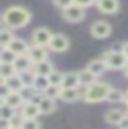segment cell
<instances>
[{"label": "cell", "mask_w": 128, "mask_h": 129, "mask_svg": "<svg viewBox=\"0 0 128 129\" xmlns=\"http://www.w3.org/2000/svg\"><path fill=\"white\" fill-rule=\"evenodd\" d=\"M31 21V13L21 5H13L8 7L2 15V23L3 26L10 27V29H21L28 23Z\"/></svg>", "instance_id": "obj_1"}, {"label": "cell", "mask_w": 128, "mask_h": 129, "mask_svg": "<svg viewBox=\"0 0 128 129\" xmlns=\"http://www.w3.org/2000/svg\"><path fill=\"white\" fill-rule=\"evenodd\" d=\"M110 86L105 82H101V81H96L91 86L84 87V94H83L81 99L84 100L86 103H99L107 100V95H109Z\"/></svg>", "instance_id": "obj_2"}, {"label": "cell", "mask_w": 128, "mask_h": 129, "mask_svg": "<svg viewBox=\"0 0 128 129\" xmlns=\"http://www.w3.org/2000/svg\"><path fill=\"white\" fill-rule=\"evenodd\" d=\"M102 58L105 60L109 70H126L128 66V56L123 50H107L104 52Z\"/></svg>", "instance_id": "obj_3"}, {"label": "cell", "mask_w": 128, "mask_h": 129, "mask_svg": "<svg viewBox=\"0 0 128 129\" xmlns=\"http://www.w3.org/2000/svg\"><path fill=\"white\" fill-rule=\"evenodd\" d=\"M84 8L76 5V3H73V5L67 7L62 10V18L65 19V21L68 23H79L84 19Z\"/></svg>", "instance_id": "obj_4"}, {"label": "cell", "mask_w": 128, "mask_h": 129, "mask_svg": "<svg viewBox=\"0 0 128 129\" xmlns=\"http://www.w3.org/2000/svg\"><path fill=\"white\" fill-rule=\"evenodd\" d=\"M52 32L47 29V27H37V29L33 31V44L34 45H41V47H49L50 40H52Z\"/></svg>", "instance_id": "obj_5"}, {"label": "cell", "mask_w": 128, "mask_h": 129, "mask_svg": "<svg viewBox=\"0 0 128 129\" xmlns=\"http://www.w3.org/2000/svg\"><path fill=\"white\" fill-rule=\"evenodd\" d=\"M70 47V40L67 36L63 34H54L52 36V40L49 44V48L50 52H55V53H63V52H67Z\"/></svg>", "instance_id": "obj_6"}, {"label": "cell", "mask_w": 128, "mask_h": 129, "mask_svg": "<svg viewBox=\"0 0 128 129\" xmlns=\"http://www.w3.org/2000/svg\"><path fill=\"white\" fill-rule=\"evenodd\" d=\"M112 34V26L107 21H94L91 24V36L96 39H105Z\"/></svg>", "instance_id": "obj_7"}, {"label": "cell", "mask_w": 128, "mask_h": 129, "mask_svg": "<svg viewBox=\"0 0 128 129\" xmlns=\"http://www.w3.org/2000/svg\"><path fill=\"white\" fill-rule=\"evenodd\" d=\"M96 7H97V10L101 13L114 15L118 11L120 3H118V0H96Z\"/></svg>", "instance_id": "obj_8"}, {"label": "cell", "mask_w": 128, "mask_h": 129, "mask_svg": "<svg viewBox=\"0 0 128 129\" xmlns=\"http://www.w3.org/2000/svg\"><path fill=\"white\" fill-rule=\"evenodd\" d=\"M25 97H23V94L19 90H11L8 95H7V99L5 100H2V103H8L10 107H13V108H21L23 105H25Z\"/></svg>", "instance_id": "obj_9"}, {"label": "cell", "mask_w": 128, "mask_h": 129, "mask_svg": "<svg viewBox=\"0 0 128 129\" xmlns=\"http://www.w3.org/2000/svg\"><path fill=\"white\" fill-rule=\"evenodd\" d=\"M60 99L67 103L76 102L78 99H81V92L78 90V87H62V92H60Z\"/></svg>", "instance_id": "obj_10"}, {"label": "cell", "mask_w": 128, "mask_h": 129, "mask_svg": "<svg viewBox=\"0 0 128 129\" xmlns=\"http://www.w3.org/2000/svg\"><path fill=\"white\" fill-rule=\"evenodd\" d=\"M15 68H16V71L18 73H23V71H29V70H33L34 68V63H33V60L29 58V55H18V58L15 60Z\"/></svg>", "instance_id": "obj_11"}, {"label": "cell", "mask_w": 128, "mask_h": 129, "mask_svg": "<svg viewBox=\"0 0 128 129\" xmlns=\"http://www.w3.org/2000/svg\"><path fill=\"white\" fill-rule=\"evenodd\" d=\"M28 55H29V58L33 60V63H39V61H42V60H47V50H46V47L34 45V44H33V47H29Z\"/></svg>", "instance_id": "obj_12"}, {"label": "cell", "mask_w": 128, "mask_h": 129, "mask_svg": "<svg viewBox=\"0 0 128 129\" xmlns=\"http://www.w3.org/2000/svg\"><path fill=\"white\" fill-rule=\"evenodd\" d=\"M126 111H122V110H117V108H112V110H109L105 113V121L109 124H114V126H118L120 123H122V119L125 118Z\"/></svg>", "instance_id": "obj_13"}, {"label": "cell", "mask_w": 128, "mask_h": 129, "mask_svg": "<svg viewBox=\"0 0 128 129\" xmlns=\"http://www.w3.org/2000/svg\"><path fill=\"white\" fill-rule=\"evenodd\" d=\"M21 113L25 115V118H37L41 115V110H39V105L31 102V100H26L25 105L21 107Z\"/></svg>", "instance_id": "obj_14"}, {"label": "cell", "mask_w": 128, "mask_h": 129, "mask_svg": "<svg viewBox=\"0 0 128 129\" xmlns=\"http://www.w3.org/2000/svg\"><path fill=\"white\" fill-rule=\"evenodd\" d=\"M55 108H57V103H55V99H52V97L44 95V99L39 102L41 115H50L52 111H55Z\"/></svg>", "instance_id": "obj_15"}, {"label": "cell", "mask_w": 128, "mask_h": 129, "mask_svg": "<svg viewBox=\"0 0 128 129\" xmlns=\"http://www.w3.org/2000/svg\"><path fill=\"white\" fill-rule=\"evenodd\" d=\"M8 47H10L16 55H26L28 52H29V45H28V44H26L23 39H18V37H15L13 40H11Z\"/></svg>", "instance_id": "obj_16"}, {"label": "cell", "mask_w": 128, "mask_h": 129, "mask_svg": "<svg viewBox=\"0 0 128 129\" xmlns=\"http://www.w3.org/2000/svg\"><path fill=\"white\" fill-rule=\"evenodd\" d=\"M88 70H89L91 73H94L96 76H101V74H104V71L107 70V63H105V60L104 58H97V60H93L89 64H88Z\"/></svg>", "instance_id": "obj_17"}, {"label": "cell", "mask_w": 128, "mask_h": 129, "mask_svg": "<svg viewBox=\"0 0 128 129\" xmlns=\"http://www.w3.org/2000/svg\"><path fill=\"white\" fill-rule=\"evenodd\" d=\"M33 71L36 74H42V76H49L52 71H54V64H52L49 60H42L39 63H34Z\"/></svg>", "instance_id": "obj_18"}, {"label": "cell", "mask_w": 128, "mask_h": 129, "mask_svg": "<svg viewBox=\"0 0 128 129\" xmlns=\"http://www.w3.org/2000/svg\"><path fill=\"white\" fill-rule=\"evenodd\" d=\"M78 76H79V84H81L83 87H88V86H91L93 82H96V81H97V79H96L97 76H96L94 73H91L88 68L81 70V71L78 73Z\"/></svg>", "instance_id": "obj_19"}, {"label": "cell", "mask_w": 128, "mask_h": 129, "mask_svg": "<svg viewBox=\"0 0 128 129\" xmlns=\"http://www.w3.org/2000/svg\"><path fill=\"white\" fill-rule=\"evenodd\" d=\"M79 76L78 73L75 71H70V73H65L63 76V82H62V87H79Z\"/></svg>", "instance_id": "obj_20"}, {"label": "cell", "mask_w": 128, "mask_h": 129, "mask_svg": "<svg viewBox=\"0 0 128 129\" xmlns=\"http://www.w3.org/2000/svg\"><path fill=\"white\" fill-rule=\"evenodd\" d=\"M15 74H18V71H16L13 63H2L0 64V78H2V81H7L8 78H11Z\"/></svg>", "instance_id": "obj_21"}, {"label": "cell", "mask_w": 128, "mask_h": 129, "mask_svg": "<svg viewBox=\"0 0 128 129\" xmlns=\"http://www.w3.org/2000/svg\"><path fill=\"white\" fill-rule=\"evenodd\" d=\"M50 86V81H49V76H42V74H36V79H34V86L33 89L34 90H39V92H44L47 87Z\"/></svg>", "instance_id": "obj_22"}, {"label": "cell", "mask_w": 128, "mask_h": 129, "mask_svg": "<svg viewBox=\"0 0 128 129\" xmlns=\"http://www.w3.org/2000/svg\"><path fill=\"white\" fill-rule=\"evenodd\" d=\"M15 39V36H13V29H10V27H7V26H3L2 27V31H0V45L2 47H8L10 45V42Z\"/></svg>", "instance_id": "obj_23"}, {"label": "cell", "mask_w": 128, "mask_h": 129, "mask_svg": "<svg viewBox=\"0 0 128 129\" xmlns=\"http://www.w3.org/2000/svg\"><path fill=\"white\" fill-rule=\"evenodd\" d=\"M107 102L110 103H118V102H125V92L120 90V89L110 87L109 95H107Z\"/></svg>", "instance_id": "obj_24"}, {"label": "cell", "mask_w": 128, "mask_h": 129, "mask_svg": "<svg viewBox=\"0 0 128 129\" xmlns=\"http://www.w3.org/2000/svg\"><path fill=\"white\" fill-rule=\"evenodd\" d=\"M16 58H18V55L15 53L10 47H2V52H0V63H15Z\"/></svg>", "instance_id": "obj_25"}, {"label": "cell", "mask_w": 128, "mask_h": 129, "mask_svg": "<svg viewBox=\"0 0 128 129\" xmlns=\"http://www.w3.org/2000/svg\"><path fill=\"white\" fill-rule=\"evenodd\" d=\"M19 78H21V82H23V87H33L34 86V79H36V73L33 70L29 71H23V73H18Z\"/></svg>", "instance_id": "obj_26"}, {"label": "cell", "mask_w": 128, "mask_h": 129, "mask_svg": "<svg viewBox=\"0 0 128 129\" xmlns=\"http://www.w3.org/2000/svg\"><path fill=\"white\" fill-rule=\"evenodd\" d=\"M25 115L21 111L15 113L13 116L10 118V129H23V124H25Z\"/></svg>", "instance_id": "obj_27"}, {"label": "cell", "mask_w": 128, "mask_h": 129, "mask_svg": "<svg viewBox=\"0 0 128 129\" xmlns=\"http://www.w3.org/2000/svg\"><path fill=\"white\" fill-rule=\"evenodd\" d=\"M5 82L8 84V87L11 89V90H21V89H23V82H21V78H19V74L11 76V78H8Z\"/></svg>", "instance_id": "obj_28"}, {"label": "cell", "mask_w": 128, "mask_h": 129, "mask_svg": "<svg viewBox=\"0 0 128 129\" xmlns=\"http://www.w3.org/2000/svg\"><path fill=\"white\" fill-rule=\"evenodd\" d=\"M16 113V108L10 107L8 103H0V118H7L10 119L11 116Z\"/></svg>", "instance_id": "obj_29"}, {"label": "cell", "mask_w": 128, "mask_h": 129, "mask_svg": "<svg viewBox=\"0 0 128 129\" xmlns=\"http://www.w3.org/2000/svg\"><path fill=\"white\" fill-rule=\"evenodd\" d=\"M60 92H62V86L50 84V86L44 90V94H46L47 97H52V99H60Z\"/></svg>", "instance_id": "obj_30"}, {"label": "cell", "mask_w": 128, "mask_h": 129, "mask_svg": "<svg viewBox=\"0 0 128 129\" xmlns=\"http://www.w3.org/2000/svg\"><path fill=\"white\" fill-rule=\"evenodd\" d=\"M63 73H60L57 70H54L49 74V81H50V84H55V86H62V82H63Z\"/></svg>", "instance_id": "obj_31"}, {"label": "cell", "mask_w": 128, "mask_h": 129, "mask_svg": "<svg viewBox=\"0 0 128 129\" xmlns=\"http://www.w3.org/2000/svg\"><path fill=\"white\" fill-rule=\"evenodd\" d=\"M41 124H39L37 118H26L25 124H23V129H37Z\"/></svg>", "instance_id": "obj_32"}, {"label": "cell", "mask_w": 128, "mask_h": 129, "mask_svg": "<svg viewBox=\"0 0 128 129\" xmlns=\"http://www.w3.org/2000/svg\"><path fill=\"white\" fill-rule=\"evenodd\" d=\"M10 92H11V89L8 87V84L5 81H2V84H0V100H5Z\"/></svg>", "instance_id": "obj_33"}, {"label": "cell", "mask_w": 128, "mask_h": 129, "mask_svg": "<svg viewBox=\"0 0 128 129\" xmlns=\"http://www.w3.org/2000/svg\"><path fill=\"white\" fill-rule=\"evenodd\" d=\"M54 3H55V7H58V8H62V10H63V8L73 5L75 0H54Z\"/></svg>", "instance_id": "obj_34"}, {"label": "cell", "mask_w": 128, "mask_h": 129, "mask_svg": "<svg viewBox=\"0 0 128 129\" xmlns=\"http://www.w3.org/2000/svg\"><path fill=\"white\" fill-rule=\"evenodd\" d=\"M75 3L83 7V8H86V7H91V5H96V0H75Z\"/></svg>", "instance_id": "obj_35"}, {"label": "cell", "mask_w": 128, "mask_h": 129, "mask_svg": "<svg viewBox=\"0 0 128 129\" xmlns=\"http://www.w3.org/2000/svg\"><path fill=\"white\" fill-rule=\"evenodd\" d=\"M120 127H123V129H128V115H125V118L122 119V123L118 124Z\"/></svg>", "instance_id": "obj_36"}, {"label": "cell", "mask_w": 128, "mask_h": 129, "mask_svg": "<svg viewBox=\"0 0 128 129\" xmlns=\"http://www.w3.org/2000/svg\"><path fill=\"white\" fill-rule=\"evenodd\" d=\"M123 52H125V55L128 56V42H125V44H123Z\"/></svg>", "instance_id": "obj_37"}, {"label": "cell", "mask_w": 128, "mask_h": 129, "mask_svg": "<svg viewBox=\"0 0 128 129\" xmlns=\"http://www.w3.org/2000/svg\"><path fill=\"white\" fill-rule=\"evenodd\" d=\"M125 105L128 107V89H126V92H125Z\"/></svg>", "instance_id": "obj_38"}, {"label": "cell", "mask_w": 128, "mask_h": 129, "mask_svg": "<svg viewBox=\"0 0 128 129\" xmlns=\"http://www.w3.org/2000/svg\"><path fill=\"white\" fill-rule=\"evenodd\" d=\"M126 78H128V66H126Z\"/></svg>", "instance_id": "obj_39"}, {"label": "cell", "mask_w": 128, "mask_h": 129, "mask_svg": "<svg viewBox=\"0 0 128 129\" xmlns=\"http://www.w3.org/2000/svg\"><path fill=\"white\" fill-rule=\"evenodd\" d=\"M126 115H128V107H126Z\"/></svg>", "instance_id": "obj_40"}]
</instances>
